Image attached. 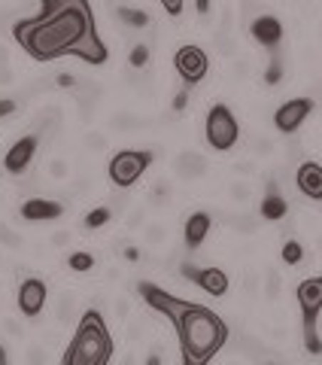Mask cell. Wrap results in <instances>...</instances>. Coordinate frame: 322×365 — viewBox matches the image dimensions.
<instances>
[{
    "mask_svg": "<svg viewBox=\"0 0 322 365\" xmlns=\"http://www.w3.org/2000/svg\"><path fill=\"white\" fill-rule=\"evenodd\" d=\"M13 37L33 61L76 55L85 64H103L110 58L88 0H40V16L19 19Z\"/></svg>",
    "mask_w": 322,
    "mask_h": 365,
    "instance_id": "cell-1",
    "label": "cell"
},
{
    "mask_svg": "<svg viewBox=\"0 0 322 365\" xmlns=\"http://www.w3.org/2000/svg\"><path fill=\"white\" fill-rule=\"evenodd\" d=\"M137 292L143 295L152 311L165 314L170 323H174L180 347H182V362L186 365L210 362L216 353L225 347L228 323L216 311H210V307L194 304V302H182L174 292L161 289L155 283H146V280L137 283Z\"/></svg>",
    "mask_w": 322,
    "mask_h": 365,
    "instance_id": "cell-2",
    "label": "cell"
},
{
    "mask_svg": "<svg viewBox=\"0 0 322 365\" xmlns=\"http://www.w3.org/2000/svg\"><path fill=\"white\" fill-rule=\"evenodd\" d=\"M113 359V338L103 317L88 307L76 326V335L64 353V365H107Z\"/></svg>",
    "mask_w": 322,
    "mask_h": 365,
    "instance_id": "cell-3",
    "label": "cell"
},
{
    "mask_svg": "<svg viewBox=\"0 0 322 365\" xmlns=\"http://www.w3.org/2000/svg\"><path fill=\"white\" fill-rule=\"evenodd\" d=\"M204 134H207V143H210L213 150L225 153V150H232V146L237 143L240 125L234 119V113L228 110L225 104H216L210 113H207V128H204Z\"/></svg>",
    "mask_w": 322,
    "mask_h": 365,
    "instance_id": "cell-4",
    "label": "cell"
},
{
    "mask_svg": "<svg viewBox=\"0 0 322 365\" xmlns=\"http://www.w3.org/2000/svg\"><path fill=\"white\" fill-rule=\"evenodd\" d=\"M149 165H152V153L149 150H122L113 155V162H110V180L116 182L119 189H128L146 174Z\"/></svg>",
    "mask_w": 322,
    "mask_h": 365,
    "instance_id": "cell-5",
    "label": "cell"
},
{
    "mask_svg": "<svg viewBox=\"0 0 322 365\" xmlns=\"http://www.w3.org/2000/svg\"><path fill=\"white\" fill-rule=\"evenodd\" d=\"M174 67H177V73L182 76V83L192 88V86H198L201 79L207 76V71H210V61H207L204 49H198V46H180L177 55H174Z\"/></svg>",
    "mask_w": 322,
    "mask_h": 365,
    "instance_id": "cell-6",
    "label": "cell"
},
{
    "mask_svg": "<svg viewBox=\"0 0 322 365\" xmlns=\"http://www.w3.org/2000/svg\"><path fill=\"white\" fill-rule=\"evenodd\" d=\"M180 274L186 280H192L194 287H201L207 295H216V299H222L228 292V274L222 268H198V265H192V262H182Z\"/></svg>",
    "mask_w": 322,
    "mask_h": 365,
    "instance_id": "cell-7",
    "label": "cell"
},
{
    "mask_svg": "<svg viewBox=\"0 0 322 365\" xmlns=\"http://www.w3.org/2000/svg\"><path fill=\"white\" fill-rule=\"evenodd\" d=\"M298 307H301V326L316 329V319L322 311V277H310L304 283H298Z\"/></svg>",
    "mask_w": 322,
    "mask_h": 365,
    "instance_id": "cell-8",
    "label": "cell"
},
{
    "mask_svg": "<svg viewBox=\"0 0 322 365\" xmlns=\"http://www.w3.org/2000/svg\"><path fill=\"white\" fill-rule=\"evenodd\" d=\"M313 104H316L313 98H292V101H286V104L274 113V125H277V131L295 134L298 128H301V122L310 116Z\"/></svg>",
    "mask_w": 322,
    "mask_h": 365,
    "instance_id": "cell-9",
    "label": "cell"
},
{
    "mask_svg": "<svg viewBox=\"0 0 322 365\" xmlns=\"http://www.w3.org/2000/svg\"><path fill=\"white\" fill-rule=\"evenodd\" d=\"M37 143H40V137L28 134V137H21V140H16L13 146H9V153L4 155V168L9 170V174L13 177L25 174V170L31 168V162H33V155H37Z\"/></svg>",
    "mask_w": 322,
    "mask_h": 365,
    "instance_id": "cell-10",
    "label": "cell"
},
{
    "mask_svg": "<svg viewBox=\"0 0 322 365\" xmlns=\"http://www.w3.org/2000/svg\"><path fill=\"white\" fill-rule=\"evenodd\" d=\"M249 34L252 40H256L259 46H264L268 52H277L280 43H283V21L277 16H256L249 21Z\"/></svg>",
    "mask_w": 322,
    "mask_h": 365,
    "instance_id": "cell-11",
    "label": "cell"
},
{
    "mask_svg": "<svg viewBox=\"0 0 322 365\" xmlns=\"http://www.w3.org/2000/svg\"><path fill=\"white\" fill-rule=\"evenodd\" d=\"M46 299H49V289L40 277H28L25 283L19 287V311L25 317H40V311L46 307Z\"/></svg>",
    "mask_w": 322,
    "mask_h": 365,
    "instance_id": "cell-12",
    "label": "cell"
},
{
    "mask_svg": "<svg viewBox=\"0 0 322 365\" xmlns=\"http://www.w3.org/2000/svg\"><path fill=\"white\" fill-rule=\"evenodd\" d=\"M295 186L301 189V195L310 201H322V165L316 162H301L295 170Z\"/></svg>",
    "mask_w": 322,
    "mask_h": 365,
    "instance_id": "cell-13",
    "label": "cell"
},
{
    "mask_svg": "<svg viewBox=\"0 0 322 365\" xmlns=\"http://www.w3.org/2000/svg\"><path fill=\"white\" fill-rule=\"evenodd\" d=\"M19 213H21V220H28V222H46V220H58L64 213V204L49 201V198H28Z\"/></svg>",
    "mask_w": 322,
    "mask_h": 365,
    "instance_id": "cell-14",
    "label": "cell"
},
{
    "mask_svg": "<svg viewBox=\"0 0 322 365\" xmlns=\"http://www.w3.org/2000/svg\"><path fill=\"white\" fill-rule=\"evenodd\" d=\"M286 213H289V201L280 195L277 182L271 180L268 182V192H264V198H261L259 216H261V220H268V222H280V220H286Z\"/></svg>",
    "mask_w": 322,
    "mask_h": 365,
    "instance_id": "cell-15",
    "label": "cell"
},
{
    "mask_svg": "<svg viewBox=\"0 0 322 365\" xmlns=\"http://www.w3.org/2000/svg\"><path fill=\"white\" fill-rule=\"evenodd\" d=\"M210 225H213L210 213H204V210L192 213L189 220H186V228H182V237H186V247H189V250H198V247L207 241V235H210Z\"/></svg>",
    "mask_w": 322,
    "mask_h": 365,
    "instance_id": "cell-16",
    "label": "cell"
},
{
    "mask_svg": "<svg viewBox=\"0 0 322 365\" xmlns=\"http://www.w3.org/2000/svg\"><path fill=\"white\" fill-rule=\"evenodd\" d=\"M174 170H177L180 180H201L207 174V158L201 153H194V150H186V153L177 155Z\"/></svg>",
    "mask_w": 322,
    "mask_h": 365,
    "instance_id": "cell-17",
    "label": "cell"
},
{
    "mask_svg": "<svg viewBox=\"0 0 322 365\" xmlns=\"http://www.w3.org/2000/svg\"><path fill=\"white\" fill-rule=\"evenodd\" d=\"M116 16L122 25H128L134 31H140V28H149V13H143V9H134V6H116Z\"/></svg>",
    "mask_w": 322,
    "mask_h": 365,
    "instance_id": "cell-18",
    "label": "cell"
},
{
    "mask_svg": "<svg viewBox=\"0 0 322 365\" xmlns=\"http://www.w3.org/2000/svg\"><path fill=\"white\" fill-rule=\"evenodd\" d=\"M73 311H76V295L73 292H58V299H55V319H58L61 326H67L73 319Z\"/></svg>",
    "mask_w": 322,
    "mask_h": 365,
    "instance_id": "cell-19",
    "label": "cell"
},
{
    "mask_svg": "<svg viewBox=\"0 0 322 365\" xmlns=\"http://www.w3.org/2000/svg\"><path fill=\"white\" fill-rule=\"evenodd\" d=\"M170 195H174V186H170V180H158L152 189H149V207H165V204L170 201Z\"/></svg>",
    "mask_w": 322,
    "mask_h": 365,
    "instance_id": "cell-20",
    "label": "cell"
},
{
    "mask_svg": "<svg viewBox=\"0 0 322 365\" xmlns=\"http://www.w3.org/2000/svg\"><path fill=\"white\" fill-rule=\"evenodd\" d=\"M225 222L232 225L234 232H244V235H252V232H256V228H259V220H252L249 213H232Z\"/></svg>",
    "mask_w": 322,
    "mask_h": 365,
    "instance_id": "cell-21",
    "label": "cell"
},
{
    "mask_svg": "<svg viewBox=\"0 0 322 365\" xmlns=\"http://www.w3.org/2000/svg\"><path fill=\"white\" fill-rule=\"evenodd\" d=\"M146 64H149V46L146 43H134V49L128 55V67L131 71H143Z\"/></svg>",
    "mask_w": 322,
    "mask_h": 365,
    "instance_id": "cell-22",
    "label": "cell"
},
{
    "mask_svg": "<svg viewBox=\"0 0 322 365\" xmlns=\"http://www.w3.org/2000/svg\"><path fill=\"white\" fill-rule=\"evenodd\" d=\"M264 83H268V86H280L283 83V58H280V49L274 52L268 71H264Z\"/></svg>",
    "mask_w": 322,
    "mask_h": 365,
    "instance_id": "cell-23",
    "label": "cell"
},
{
    "mask_svg": "<svg viewBox=\"0 0 322 365\" xmlns=\"http://www.w3.org/2000/svg\"><path fill=\"white\" fill-rule=\"evenodd\" d=\"M140 116H134V113H116V116H113V128L116 131H134V128H140Z\"/></svg>",
    "mask_w": 322,
    "mask_h": 365,
    "instance_id": "cell-24",
    "label": "cell"
},
{
    "mask_svg": "<svg viewBox=\"0 0 322 365\" xmlns=\"http://www.w3.org/2000/svg\"><path fill=\"white\" fill-rule=\"evenodd\" d=\"M110 216H113V210L107 207V204H103V207L88 210V213H85V228H100V225H107Z\"/></svg>",
    "mask_w": 322,
    "mask_h": 365,
    "instance_id": "cell-25",
    "label": "cell"
},
{
    "mask_svg": "<svg viewBox=\"0 0 322 365\" xmlns=\"http://www.w3.org/2000/svg\"><path fill=\"white\" fill-rule=\"evenodd\" d=\"M283 262H286V265H298V262H301L304 259V247L301 244H298V241H286L283 244Z\"/></svg>",
    "mask_w": 322,
    "mask_h": 365,
    "instance_id": "cell-26",
    "label": "cell"
},
{
    "mask_svg": "<svg viewBox=\"0 0 322 365\" xmlns=\"http://www.w3.org/2000/svg\"><path fill=\"white\" fill-rule=\"evenodd\" d=\"M280 287H283V283H280V274L274 271V268H268V274H264V295H268V299L274 302V299L280 295Z\"/></svg>",
    "mask_w": 322,
    "mask_h": 365,
    "instance_id": "cell-27",
    "label": "cell"
},
{
    "mask_svg": "<svg viewBox=\"0 0 322 365\" xmlns=\"http://www.w3.org/2000/svg\"><path fill=\"white\" fill-rule=\"evenodd\" d=\"M67 265H71L73 271H91V268L98 265V262H95V256H91V253H73Z\"/></svg>",
    "mask_w": 322,
    "mask_h": 365,
    "instance_id": "cell-28",
    "label": "cell"
},
{
    "mask_svg": "<svg viewBox=\"0 0 322 365\" xmlns=\"http://www.w3.org/2000/svg\"><path fill=\"white\" fill-rule=\"evenodd\" d=\"M304 350L313 353V356H319V353H322V338H319L316 329H304Z\"/></svg>",
    "mask_w": 322,
    "mask_h": 365,
    "instance_id": "cell-29",
    "label": "cell"
},
{
    "mask_svg": "<svg viewBox=\"0 0 322 365\" xmlns=\"http://www.w3.org/2000/svg\"><path fill=\"white\" fill-rule=\"evenodd\" d=\"M85 150L88 153H103L107 150V134H100V131L85 134Z\"/></svg>",
    "mask_w": 322,
    "mask_h": 365,
    "instance_id": "cell-30",
    "label": "cell"
},
{
    "mask_svg": "<svg viewBox=\"0 0 322 365\" xmlns=\"http://www.w3.org/2000/svg\"><path fill=\"white\" fill-rule=\"evenodd\" d=\"M165 237H167V228L165 225H146V244H152V247H158V244H165Z\"/></svg>",
    "mask_w": 322,
    "mask_h": 365,
    "instance_id": "cell-31",
    "label": "cell"
},
{
    "mask_svg": "<svg viewBox=\"0 0 322 365\" xmlns=\"http://www.w3.org/2000/svg\"><path fill=\"white\" fill-rule=\"evenodd\" d=\"M216 49H219L222 55H234V37L228 31H219L216 34Z\"/></svg>",
    "mask_w": 322,
    "mask_h": 365,
    "instance_id": "cell-32",
    "label": "cell"
},
{
    "mask_svg": "<svg viewBox=\"0 0 322 365\" xmlns=\"http://www.w3.org/2000/svg\"><path fill=\"white\" fill-rule=\"evenodd\" d=\"M0 244H6V247H21V237L19 232H13L6 222H0Z\"/></svg>",
    "mask_w": 322,
    "mask_h": 365,
    "instance_id": "cell-33",
    "label": "cell"
},
{
    "mask_svg": "<svg viewBox=\"0 0 322 365\" xmlns=\"http://www.w3.org/2000/svg\"><path fill=\"white\" fill-rule=\"evenodd\" d=\"M46 170H49L52 180H64L67 177V162L64 158H52V162H46Z\"/></svg>",
    "mask_w": 322,
    "mask_h": 365,
    "instance_id": "cell-34",
    "label": "cell"
},
{
    "mask_svg": "<svg viewBox=\"0 0 322 365\" xmlns=\"http://www.w3.org/2000/svg\"><path fill=\"white\" fill-rule=\"evenodd\" d=\"M249 195H252L249 182H232V198H234L237 204H246V201H249Z\"/></svg>",
    "mask_w": 322,
    "mask_h": 365,
    "instance_id": "cell-35",
    "label": "cell"
},
{
    "mask_svg": "<svg viewBox=\"0 0 322 365\" xmlns=\"http://www.w3.org/2000/svg\"><path fill=\"white\" fill-rule=\"evenodd\" d=\"M189 107V86L186 88H182L180 91V95L174 98V104H170V110H174V113H182V110H186Z\"/></svg>",
    "mask_w": 322,
    "mask_h": 365,
    "instance_id": "cell-36",
    "label": "cell"
},
{
    "mask_svg": "<svg viewBox=\"0 0 322 365\" xmlns=\"http://www.w3.org/2000/svg\"><path fill=\"white\" fill-rule=\"evenodd\" d=\"M113 311H116V317H119V323H122V319H128V311H131V304H128V299H116V304H113Z\"/></svg>",
    "mask_w": 322,
    "mask_h": 365,
    "instance_id": "cell-37",
    "label": "cell"
},
{
    "mask_svg": "<svg viewBox=\"0 0 322 365\" xmlns=\"http://www.w3.org/2000/svg\"><path fill=\"white\" fill-rule=\"evenodd\" d=\"M161 6H165L170 16H180L182 13V0H161Z\"/></svg>",
    "mask_w": 322,
    "mask_h": 365,
    "instance_id": "cell-38",
    "label": "cell"
},
{
    "mask_svg": "<svg viewBox=\"0 0 322 365\" xmlns=\"http://www.w3.org/2000/svg\"><path fill=\"white\" fill-rule=\"evenodd\" d=\"M256 153H259V155H271V153H274V143L264 140V137H259V140H256Z\"/></svg>",
    "mask_w": 322,
    "mask_h": 365,
    "instance_id": "cell-39",
    "label": "cell"
},
{
    "mask_svg": "<svg viewBox=\"0 0 322 365\" xmlns=\"http://www.w3.org/2000/svg\"><path fill=\"white\" fill-rule=\"evenodd\" d=\"M9 113H16V101L4 98V101H0V116H9Z\"/></svg>",
    "mask_w": 322,
    "mask_h": 365,
    "instance_id": "cell-40",
    "label": "cell"
},
{
    "mask_svg": "<svg viewBox=\"0 0 322 365\" xmlns=\"http://www.w3.org/2000/svg\"><path fill=\"white\" fill-rule=\"evenodd\" d=\"M122 256L128 259V262H137V259H140V250H137V247H131V244H128V247H122Z\"/></svg>",
    "mask_w": 322,
    "mask_h": 365,
    "instance_id": "cell-41",
    "label": "cell"
},
{
    "mask_svg": "<svg viewBox=\"0 0 322 365\" xmlns=\"http://www.w3.org/2000/svg\"><path fill=\"white\" fill-rule=\"evenodd\" d=\"M55 83H58V86H61V88H73V86H76V79H73V76H71V73H61V76H58V79H55Z\"/></svg>",
    "mask_w": 322,
    "mask_h": 365,
    "instance_id": "cell-42",
    "label": "cell"
},
{
    "mask_svg": "<svg viewBox=\"0 0 322 365\" xmlns=\"http://www.w3.org/2000/svg\"><path fill=\"white\" fill-rule=\"evenodd\" d=\"M194 9L198 16H210V0H194Z\"/></svg>",
    "mask_w": 322,
    "mask_h": 365,
    "instance_id": "cell-43",
    "label": "cell"
},
{
    "mask_svg": "<svg viewBox=\"0 0 322 365\" xmlns=\"http://www.w3.org/2000/svg\"><path fill=\"white\" fill-rule=\"evenodd\" d=\"M67 241H71V232H58V235H52V244H55V247H64Z\"/></svg>",
    "mask_w": 322,
    "mask_h": 365,
    "instance_id": "cell-44",
    "label": "cell"
},
{
    "mask_svg": "<svg viewBox=\"0 0 322 365\" xmlns=\"http://www.w3.org/2000/svg\"><path fill=\"white\" fill-rule=\"evenodd\" d=\"M28 359H31V362H43V350H40V347H31V350H28Z\"/></svg>",
    "mask_w": 322,
    "mask_h": 365,
    "instance_id": "cell-45",
    "label": "cell"
},
{
    "mask_svg": "<svg viewBox=\"0 0 322 365\" xmlns=\"http://www.w3.org/2000/svg\"><path fill=\"white\" fill-rule=\"evenodd\" d=\"M234 170H237V174H252V162H237Z\"/></svg>",
    "mask_w": 322,
    "mask_h": 365,
    "instance_id": "cell-46",
    "label": "cell"
},
{
    "mask_svg": "<svg viewBox=\"0 0 322 365\" xmlns=\"http://www.w3.org/2000/svg\"><path fill=\"white\" fill-rule=\"evenodd\" d=\"M6 362H9V353H6L4 344H0V365H6Z\"/></svg>",
    "mask_w": 322,
    "mask_h": 365,
    "instance_id": "cell-47",
    "label": "cell"
},
{
    "mask_svg": "<svg viewBox=\"0 0 322 365\" xmlns=\"http://www.w3.org/2000/svg\"><path fill=\"white\" fill-rule=\"evenodd\" d=\"M313 98H316V101H322V83H316V88H313Z\"/></svg>",
    "mask_w": 322,
    "mask_h": 365,
    "instance_id": "cell-48",
    "label": "cell"
},
{
    "mask_svg": "<svg viewBox=\"0 0 322 365\" xmlns=\"http://www.w3.org/2000/svg\"><path fill=\"white\" fill-rule=\"evenodd\" d=\"M0 64H6V49L4 46H0Z\"/></svg>",
    "mask_w": 322,
    "mask_h": 365,
    "instance_id": "cell-49",
    "label": "cell"
},
{
    "mask_svg": "<svg viewBox=\"0 0 322 365\" xmlns=\"http://www.w3.org/2000/svg\"><path fill=\"white\" fill-rule=\"evenodd\" d=\"M4 21H6V13H4V9H0V25H4Z\"/></svg>",
    "mask_w": 322,
    "mask_h": 365,
    "instance_id": "cell-50",
    "label": "cell"
},
{
    "mask_svg": "<svg viewBox=\"0 0 322 365\" xmlns=\"http://www.w3.org/2000/svg\"><path fill=\"white\" fill-rule=\"evenodd\" d=\"M286 4H292V0H286Z\"/></svg>",
    "mask_w": 322,
    "mask_h": 365,
    "instance_id": "cell-51",
    "label": "cell"
}]
</instances>
